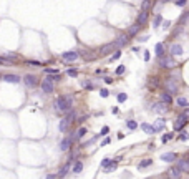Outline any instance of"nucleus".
<instances>
[{"label": "nucleus", "instance_id": "44", "mask_svg": "<svg viewBox=\"0 0 189 179\" xmlns=\"http://www.w3.org/2000/svg\"><path fill=\"white\" fill-rule=\"evenodd\" d=\"M109 163H111V159H109V158H105V159L101 161V166H103V167H106V166H108Z\"/></svg>", "mask_w": 189, "mask_h": 179}, {"label": "nucleus", "instance_id": "5", "mask_svg": "<svg viewBox=\"0 0 189 179\" xmlns=\"http://www.w3.org/2000/svg\"><path fill=\"white\" fill-rule=\"evenodd\" d=\"M23 83H25L28 88H35V86L38 85V78H37L35 75H27V76L23 78Z\"/></svg>", "mask_w": 189, "mask_h": 179}, {"label": "nucleus", "instance_id": "16", "mask_svg": "<svg viewBox=\"0 0 189 179\" xmlns=\"http://www.w3.org/2000/svg\"><path fill=\"white\" fill-rule=\"evenodd\" d=\"M146 22H148V10H141L139 15H138V23H139V25H144Z\"/></svg>", "mask_w": 189, "mask_h": 179}, {"label": "nucleus", "instance_id": "50", "mask_svg": "<svg viewBox=\"0 0 189 179\" xmlns=\"http://www.w3.org/2000/svg\"><path fill=\"white\" fill-rule=\"evenodd\" d=\"M144 60H146V61L149 60V52H144Z\"/></svg>", "mask_w": 189, "mask_h": 179}, {"label": "nucleus", "instance_id": "30", "mask_svg": "<svg viewBox=\"0 0 189 179\" xmlns=\"http://www.w3.org/2000/svg\"><path fill=\"white\" fill-rule=\"evenodd\" d=\"M151 163H153V159H144V161H141V163H139V166H138V167H139V169H141V167H146V166H149Z\"/></svg>", "mask_w": 189, "mask_h": 179}, {"label": "nucleus", "instance_id": "15", "mask_svg": "<svg viewBox=\"0 0 189 179\" xmlns=\"http://www.w3.org/2000/svg\"><path fill=\"white\" fill-rule=\"evenodd\" d=\"M171 55L173 56H181L182 55V46L179 43H174V45L171 46Z\"/></svg>", "mask_w": 189, "mask_h": 179}, {"label": "nucleus", "instance_id": "26", "mask_svg": "<svg viewBox=\"0 0 189 179\" xmlns=\"http://www.w3.org/2000/svg\"><path fill=\"white\" fill-rule=\"evenodd\" d=\"M48 80H52V81H60L61 80V75L60 73H52V76H47Z\"/></svg>", "mask_w": 189, "mask_h": 179}, {"label": "nucleus", "instance_id": "34", "mask_svg": "<svg viewBox=\"0 0 189 179\" xmlns=\"http://www.w3.org/2000/svg\"><path fill=\"white\" fill-rule=\"evenodd\" d=\"M85 134H86V128H80V129H78V134H76V136H78V138H83Z\"/></svg>", "mask_w": 189, "mask_h": 179}, {"label": "nucleus", "instance_id": "45", "mask_svg": "<svg viewBox=\"0 0 189 179\" xmlns=\"http://www.w3.org/2000/svg\"><path fill=\"white\" fill-rule=\"evenodd\" d=\"M171 136H173V134H162V143H168L169 139H171Z\"/></svg>", "mask_w": 189, "mask_h": 179}, {"label": "nucleus", "instance_id": "9", "mask_svg": "<svg viewBox=\"0 0 189 179\" xmlns=\"http://www.w3.org/2000/svg\"><path fill=\"white\" fill-rule=\"evenodd\" d=\"M149 110H153V111H156V113H166L168 111V105H166L164 101H161V103H156V105L149 106Z\"/></svg>", "mask_w": 189, "mask_h": 179}, {"label": "nucleus", "instance_id": "52", "mask_svg": "<svg viewBox=\"0 0 189 179\" xmlns=\"http://www.w3.org/2000/svg\"><path fill=\"white\" fill-rule=\"evenodd\" d=\"M184 116H186V118H189V110H186V111H184Z\"/></svg>", "mask_w": 189, "mask_h": 179}, {"label": "nucleus", "instance_id": "22", "mask_svg": "<svg viewBox=\"0 0 189 179\" xmlns=\"http://www.w3.org/2000/svg\"><path fill=\"white\" fill-rule=\"evenodd\" d=\"M176 103H177V106H181V108H186V106L189 105V101L184 96H179V98L176 99Z\"/></svg>", "mask_w": 189, "mask_h": 179}, {"label": "nucleus", "instance_id": "35", "mask_svg": "<svg viewBox=\"0 0 189 179\" xmlns=\"http://www.w3.org/2000/svg\"><path fill=\"white\" fill-rule=\"evenodd\" d=\"M67 75L68 76H76V75H78V70H75V68L71 70V68H70V70L67 71Z\"/></svg>", "mask_w": 189, "mask_h": 179}, {"label": "nucleus", "instance_id": "27", "mask_svg": "<svg viewBox=\"0 0 189 179\" xmlns=\"http://www.w3.org/2000/svg\"><path fill=\"white\" fill-rule=\"evenodd\" d=\"M115 169H116V161L115 163H109V164L105 167V172H111V171H115Z\"/></svg>", "mask_w": 189, "mask_h": 179}, {"label": "nucleus", "instance_id": "28", "mask_svg": "<svg viewBox=\"0 0 189 179\" xmlns=\"http://www.w3.org/2000/svg\"><path fill=\"white\" fill-rule=\"evenodd\" d=\"M126 126H128L129 129H136V128H138V123L133 121V119H129V121H126Z\"/></svg>", "mask_w": 189, "mask_h": 179}, {"label": "nucleus", "instance_id": "2", "mask_svg": "<svg viewBox=\"0 0 189 179\" xmlns=\"http://www.w3.org/2000/svg\"><path fill=\"white\" fill-rule=\"evenodd\" d=\"M159 66H162V68H174L176 60L173 58V56H164V55H161V56H159Z\"/></svg>", "mask_w": 189, "mask_h": 179}, {"label": "nucleus", "instance_id": "24", "mask_svg": "<svg viewBox=\"0 0 189 179\" xmlns=\"http://www.w3.org/2000/svg\"><path fill=\"white\" fill-rule=\"evenodd\" d=\"M81 169H83V163H81V161H76L73 164V172H81Z\"/></svg>", "mask_w": 189, "mask_h": 179}, {"label": "nucleus", "instance_id": "20", "mask_svg": "<svg viewBox=\"0 0 189 179\" xmlns=\"http://www.w3.org/2000/svg\"><path fill=\"white\" fill-rule=\"evenodd\" d=\"M153 126H154V129H156V131H161L162 128L166 126V121H164L162 118H159V119H158V121H156V123H154Z\"/></svg>", "mask_w": 189, "mask_h": 179}, {"label": "nucleus", "instance_id": "19", "mask_svg": "<svg viewBox=\"0 0 189 179\" xmlns=\"http://www.w3.org/2000/svg\"><path fill=\"white\" fill-rule=\"evenodd\" d=\"M161 159L164 161V163H173V161L176 159V154L174 152H164V154L161 156Z\"/></svg>", "mask_w": 189, "mask_h": 179}, {"label": "nucleus", "instance_id": "1", "mask_svg": "<svg viewBox=\"0 0 189 179\" xmlns=\"http://www.w3.org/2000/svg\"><path fill=\"white\" fill-rule=\"evenodd\" d=\"M71 105H73V98L70 95H63V96H58L56 101H55V111L56 113H67L68 110H71Z\"/></svg>", "mask_w": 189, "mask_h": 179}, {"label": "nucleus", "instance_id": "39", "mask_svg": "<svg viewBox=\"0 0 189 179\" xmlns=\"http://www.w3.org/2000/svg\"><path fill=\"white\" fill-rule=\"evenodd\" d=\"M81 85H83V88H86V90H91V88H93V85H91L90 81H83Z\"/></svg>", "mask_w": 189, "mask_h": 179}, {"label": "nucleus", "instance_id": "18", "mask_svg": "<svg viewBox=\"0 0 189 179\" xmlns=\"http://www.w3.org/2000/svg\"><path fill=\"white\" fill-rule=\"evenodd\" d=\"M141 129H143L144 133H146V134H154V133H156L154 126L148 125V123H143V125H141Z\"/></svg>", "mask_w": 189, "mask_h": 179}, {"label": "nucleus", "instance_id": "10", "mask_svg": "<svg viewBox=\"0 0 189 179\" xmlns=\"http://www.w3.org/2000/svg\"><path fill=\"white\" fill-rule=\"evenodd\" d=\"M71 141H73V138H71V136H67V138L61 139L60 151H68V149H70V146H71Z\"/></svg>", "mask_w": 189, "mask_h": 179}, {"label": "nucleus", "instance_id": "36", "mask_svg": "<svg viewBox=\"0 0 189 179\" xmlns=\"http://www.w3.org/2000/svg\"><path fill=\"white\" fill-rule=\"evenodd\" d=\"M108 133H109V128H108V126H103L101 131H100V134H101V136H106Z\"/></svg>", "mask_w": 189, "mask_h": 179}, {"label": "nucleus", "instance_id": "7", "mask_svg": "<svg viewBox=\"0 0 189 179\" xmlns=\"http://www.w3.org/2000/svg\"><path fill=\"white\" fill-rule=\"evenodd\" d=\"M118 48V46L115 45V43H106V45H103L101 48H100V55H109V53H113Z\"/></svg>", "mask_w": 189, "mask_h": 179}, {"label": "nucleus", "instance_id": "3", "mask_svg": "<svg viewBox=\"0 0 189 179\" xmlns=\"http://www.w3.org/2000/svg\"><path fill=\"white\" fill-rule=\"evenodd\" d=\"M78 56H80V53L76 52V50H70V52L61 53V60H63V61H71V63H73L75 60H78Z\"/></svg>", "mask_w": 189, "mask_h": 179}, {"label": "nucleus", "instance_id": "11", "mask_svg": "<svg viewBox=\"0 0 189 179\" xmlns=\"http://www.w3.org/2000/svg\"><path fill=\"white\" fill-rule=\"evenodd\" d=\"M184 125H186V116L184 114L177 116V119H176V123H174V131H181L182 128H184Z\"/></svg>", "mask_w": 189, "mask_h": 179}, {"label": "nucleus", "instance_id": "29", "mask_svg": "<svg viewBox=\"0 0 189 179\" xmlns=\"http://www.w3.org/2000/svg\"><path fill=\"white\" fill-rule=\"evenodd\" d=\"M81 56H83V58H85V60H91V58H93V55H91V53H90V50H83V52H81Z\"/></svg>", "mask_w": 189, "mask_h": 179}, {"label": "nucleus", "instance_id": "12", "mask_svg": "<svg viewBox=\"0 0 189 179\" xmlns=\"http://www.w3.org/2000/svg\"><path fill=\"white\" fill-rule=\"evenodd\" d=\"M70 123H71V121H70L67 116H65V118H61V119H60V125H58V131H60V133H67Z\"/></svg>", "mask_w": 189, "mask_h": 179}, {"label": "nucleus", "instance_id": "6", "mask_svg": "<svg viewBox=\"0 0 189 179\" xmlns=\"http://www.w3.org/2000/svg\"><path fill=\"white\" fill-rule=\"evenodd\" d=\"M166 90L169 91V95H173V93H177L179 91V86H177V83L174 81V78H171L166 81Z\"/></svg>", "mask_w": 189, "mask_h": 179}, {"label": "nucleus", "instance_id": "25", "mask_svg": "<svg viewBox=\"0 0 189 179\" xmlns=\"http://www.w3.org/2000/svg\"><path fill=\"white\" fill-rule=\"evenodd\" d=\"M156 55H158V56L164 55V46H162V43H158V45H156Z\"/></svg>", "mask_w": 189, "mask_h": 179}, {"label": "nucleus", "instance_id": "51", "mask_svg": "<svg viewBox=\"0 0 189 179\" xmlns=\"http://www.w3.org/2000/svg\"><path fill=\"white\" fill-rule=\"evenodd\" d=\"M105 81H106V83H113V80L109 78V76H106V78H105Z\"/></svg>", "mask_w": 189, "mask_h": 179}, {"label": "nucleus", "instance_id": "40", "mask_svg": "<svg viewBox=\"0 0 189 179\" xmlns=\"http://www.w3.org/2000/svg\"><path fill=\"white\" fill-rule=\"evenodd\" d=\"M100 95H101L103 98H108L109 91H108V90H105V88H103V90H100Z\"/></svg>", "mask_w": 189, "mask_h": 179}, {"label": "nucleus", "instance_id": "49", "mask_svg": "<svg viewBox=\"0 0 189 179\" xmlns=\"http://www.w3.org/2000/svg\"><path fill=\"white\" fill-rule=\"evenodd\" d=\"M47 178L48 179H53V178H58V176H56V174H47Z\"/></svg>", "mask_w": 189, "mask_h": 179}, {"label": "nucleus", "instance_id": "13", "mask_svg": "<svg viewBox=\"0 0 189 179\" xmlns=\"http://www.w3.org/2000/svg\"><path fill=\"white\" fill-rule=\"evenodd\" d=\"M2 80L7 83H20V76H17V75H3Z\"/></svg>", "mask_w": 189, "mask_h": 179}, {"label": "nucleus", "instance_id": "42", "mask_svg": "<svg viewBox=\"0 0 189 179\" xmlns=\"http://www.w3.org/2000/svg\"><path fill=\"white\" fill-rule=\"evenodd\" d=\"M161 20H162V17L161 15H156V18H154V27H158L159 23H161Z\"/></svg>", "mask_w": 189, "mask_h": 179}, {"label": "nucleus", "instance_id": "23", "mask_svg": "<svg viewBox=\"0 0 189 179\" xmlns=\"http://www.w3.org/2000/svg\"><path fill=\"white\" fill-rule=\"evenodd\" d=\"M161 101H164L166 105H169V103L173 101V98H171V95H169V93H161Z\"/></svg>", "mask_w": 189, "mask_h": 179}, {"label": "nucleus", "instance_id": "8", "mask_svg": "<svg viewBox=\"0 0 189 179\" xmlns=\"http://www.w3.org/2000/svg\"><path fill=\"white\" fill-rule=\"evenodd\" d=\"M129 37L126 35V33H121V35H118V38L115 40V45L118 46V48H121V46H124L126 43H128Z\"/></svg>", "mask_w": 189, "mask_h": 179}, {"label": "nucleus", "instance_id": "38", "mask_svg": "<svg viewBox=\"0 0 189 179\" xmlns=\"http://www.w3.org/2000/svg\"><path fill=\"white\" fill-rule=\"evenodd\" d=\"M179 139H181V141H188L189 134H188V133H181V134H179Z\"/></svg>", "mask_w": 189, "mask_h": 179}, {"label": "nucleus", "instance_id": "46", "mask_svg": "<svg viewBox=\"0 0 189 179\" xmlns=\"http://www.w3.org/2000/svg\"><path fill=\"white\" fill-rule=\"evenodd\" d=\"M106 144H109V138H105L101 143H100V146H106Z\"/></svg>", "mask_w": 189, "mask_h": 179}, {"label": "nucleus", "instance_id": "17", "mask_svg": "<svg viewBox=\"0 0 189 179\" xmlns=\"http://www.w3.org/2000/svg\"><path fill=\"white\" fill-rule=\"evenodd\" d=\"M70 167H71V163H67V164H65V166L60 169V171H58V174H56V176H58V178H65V176L68 174V171H70Z\"/></svg>", "mask_w": 189, "mask_h": 179}, {"label": "nucleus", "instance_id": "21", "mask_svg": "<svg viewBox=\"0 0 189 179\" xmlns=\"http://www.w3.org/2000/svg\"><path fill=\"white\" fill-rule=\"evenodd\" d=\"M168 174L171 176V178H181V171L177 169V167H171L168 171Z\"/></svg>", "mask_w": 189, "mask_h": 179}, {"label": "nucleus", "instance_id": "33", "mask_svg": "<svg viewBox=\"0 0 189 179\" xmlns=\"http://www.w3.org/2000/svg\"><path fill=\"white\" fill-rule=\"evenodd\" d=\"M149 5H151V2L149 0H143V5H141V10H148Z\"/></svg>", "mask_w": 189, "mask_h": 179}, {"label": "nucleus", "instance_id": "48", "mask_svg": "<svg viewBox=\"0 0 189 179\" xmlns=\"http://www.w3.org/2000/svg\"><path fill=\"white\" fill-rule=\"evenodd\" d=\"M169 25H171V22H169V20H164V22H162V27H164V28H168Z\"/></svg>", "mask_w": 189, "mask_h": 179}, {"label": "nucleus", "instance_id": "41", "mask_svg": "<svg viewBox=\"0 0 189 179\" xmlns=\"http://www.w3.org/2000/svg\"><path fill=\"white\" fill-rule=\"evenodd\" d=\"M123 73H124V65H121V66L116 68V75H123Z\"/></svg>", "mask_w": 189, "mask_h": 179}, {"label": "nucleus", "instance_id": "43", "mask_svg": "<svg viewBox=\"0 0 189 179\" xmlns=\"http://www.w3.org/2000/svg\"><path fill=\"white\" fill-rule=\"evenodd\" d=\"M27 65H30V66H41V63L40 61H32V60H30V61H27Z\"/></svg>", "mask_w": 189, "mask_h": 179}, {"label": "nucleus", "instance_id": "37", "mask_svg": "<svg viewBox=\"0 0 189 179\" xmlns=\"http://www.w3.org/2000/svg\"><path fill=\"white\" fill-rule=\"evenodd\" d=\"M174 3L177 7H184L186 3H188V0H174Z\"/></svg>", "mask_w": 189, "mask_h": 179}, {"label": "nucleus", "instance_id": "14", "mask_svg": "<svg viewBox=\"0 0 189 179\" xmlns=\"http://www.w3.org/2000/svg\"><path fill=\"white\" fill-rule=\"evenodd\" d=\"M176 167H177L179 171H189V161L188 159H179L177 164H176Z\"/></svg>", "mask_w": 189, "mask_h": 179}, {"label": "nucleus", "instance_id": "47", "mask_svg": "<svg viewBox=\"0 0 189 179\" xmlns=\"http://www.w3.org/2000/svg\"><path fill=\"white\" fill-rule=\"evenodd\" d=\"M120 56H121V52H116L115 55L111 56V60H118V58H120Z\"/></svg>", "mask_w": 189, "mask_h": 179}, {"label": "nucleus", "instance_id": "31", "mask_svg": "<svg viewBox=\"0 0 189 179\" xmlns=\"http://www.w3.org/2000/svg\"><path fill=\"white\" fill-rule=\"evenodd\" d=\"M138 30H139V23H136V25H133L131 28H129V35H136Z\"/></svg>", "mask_w": 189, "mask_h": 179}, {"label": "nucleus", "instance_id": "32", "mask_svg": "<svg viewBox=\"0 0 189 179\" xmlns=\"http://www.w3.org/2000/svg\"><path fill=\"white\" fill-rule=\"evenodd\" d=\"M126 98H128V96H126V93H120V95H118V103H124Z\"/></svg>", "mask_w": 189, "mask_h": 179}, {"label": "nucleus", "instance_id": "4", "mask_svg": "<svg viewBox=\"0 0 189 179\" xmlns=\"http://www.w3.org/2000/svg\"><path fill=\"white\" fill-rule=\"evenodd\" d=\"M40 86H41V91H43V93H53V91H55L53 81H52V80H48V78L43 80Z\"/></svg>", "mask_w": 189, "mask_h": 179}]
</instances>
